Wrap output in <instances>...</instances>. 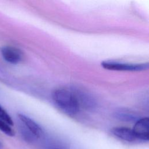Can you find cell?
Returning <instances> with one entry per match:
<instances>
[{
    "mask_svg": "<svg viewBox=\"0 0 149 149\" xmlns=\"http://www.w3.org/2000/svg\"><path fill=\"white\" fill-rule=\"evenodd\" d=\"M3 58L12 64L20 63L23 58V54L19 48L12 46H3L0 49Z\"/></svg>",
    "mask_w": 149,
    "mask_h": 149,
    "instance_id": "cell-3",
    "label": "cell"
},
{
    "mask_svg": "<svg viewBox=\"0 0 149 149\" xmlns=\"http://www.w3.org/2000/svg\"><path fill=\"white\" fill-rule=\"evenodd\" d=\"M0 130L9 136H13L15 135V132L10 126L1 119H0Z\"/></svg>",
    "mask_w": 149,
    "mask_h": 149,
    "instance_id": "cell-10",
    "label": "cell"
},
{
    "mask_svg": "<svg viewBox=\"0 0 149 149\" xmlns=\"http://www.w3.org/2000/svg\"><path fill=\"white\" fill-rule=\"evenodd\" d=\"M148 122L149 119L147 117L139 119L136 122L132 130L137 140L143 141L148 140Z\"/></svg>",
    "mask_w": 149,
    "mask_h": 149,
    "instance_id": "cell-5",
    "label": "cell"
},
{
    "mask_svg": "<svg viewBox=\"0 0 149 149\" xmlns=\"http://www.w3.org/2000/svg\"><path fill=\"white\" fill-rule=\"evenodd\" d=\"M102 66L108 70L117 71H141L148 69V64L146 63H128L115 61H104L101 63Z\"/></svg>",
    "mask_w": 149,
    "mask_h": 149,
    "instance_id": "cell-2",
    "label": "cell"
},
{
    "mask_svg": "<svg viewBox=\"0 0 149 149\" xmlns=\"http://www.w3.org/2000/svg\"><path fill=\"white\" fill-rule=\"evenodd\" d=\"M113 115L116 119L124 122H136L139 119V116L134 111L125 108L117 109Z\"/></svg>",
    "mask_w": 149,
    "mask_h": 149,
    "instance_id": "cell-8",
    "label": "cell"
},
{
    "mask_svg": "<svg viewBox=\"0 0 149 149\" xmlns=\"http://www.w3.org/2000/svg\"><path fill=\"white\" fill-rule=\"evenodd\" d=\"M0 119L5 121L10 126L13 125V120L8 112L0 105Z\"/></svg>",
    "mask_w": 149,
    "mask_h": 149,
    "instance_id": "cell-11",
    "label": "cell"
},
{
    "mask_svg": "<svg viewBox=\"0 0 149 149\" xmlns=\"http://www.w3.org/2000/svg\"><path fill=\"white\" fill-rule=\"evenodd\" d=\"M2 143L0 141V149H2Z\"/></svg>",
    "mask_w": 149,
    "mask_h": 149,
    "instance_id": "cell-12",
    "label": "cell"
},
{
    "mask_svg": "<svg viewBox=\"0 0 149 149\" xmlns=\"http://www.w3.org/2000/svg\"><path fill=\"white\" fill-rule=\"evenodd\" d=\"M52 100L58 108L69 116H74L79 111L80 107L72 90L59 88L52 94Z\"/></svg>",
    "mask_w": 149,
    "mask_h": 149,
    "instance_id": "cell-1",
    "label": "cell"
},
{
    "mask_svg": "<svg viewBox=\"0 0 149 149\" xmlns=\"http://www.w3.org/2000/svg\"><path fill=\"white\" fill-rule=\"evenodd\" d=\"M20 122L22 123L37 139L41 137L42 133L41 127L32 119L22 113L18 114Z\"/></svg>",
    "mask_w": 149,
    "mask_h": 149,
    "instance_id": "cell-6",
    "label": "cell"
},
{
    "mask_svg": "<svg viewBox=\"0 0 149 149\" xmlns=\"http://www.w3.org/2000/svg\"><path fill=\"white\" fill-rule=\"evenodd\" d=\"M112 134L118 139L127 142L137 140L132 129L126 127H115L111 130Z\"/></svg>",
    "mask_w": 149,
    "mask_h": 149,
    "instance_id": "cell-7",
    "label": "cell"
},
{
    "mask_svg": "<svg viewBox=\"0 0 149 149\" xmlns=\"http://www.w3.org/2000/svg\"><path fill=\"white\" fill-rule=\"evenodd\" d=\"M51 149H59V148H51Z\"/></svg>",
    "mask_w": 149,
    "mask_h": 149,
    "instance_id": "cell-13",
    "label": "cell"
},
{
    "mask_svg": "<svg viewBox=\"0 0 149 149\" xmlns=\"http://www.w3.org/2000/svg\"><path fill=\"white\" fill-rule=\"evenodd\" d=\"M74 93L79 107L87 110L94 109L96 107V101L94 98L85 90L77 89L72 90Z\"/></svg>",
    "mask_w": 149,
    "mask_h": 149,
    "instance_id": "cell-4",
    "label": "cell"
},
{
    "mask_svg": "<svg viewBox=\"0 0 149 149\" xmlns=\"http://www.w3.org/2000/svg\"><path fill=\"white\" fill-rule=\"evenodd\" d=\"M19 130L23 138L27 142H33L37 139L22 123L19 124Z\"/></svg>",
    "mask_w": 149,
    "mask_h": 149,
    "instance_id": "cell-9",
    "label": "cell"
}]
</instances>
